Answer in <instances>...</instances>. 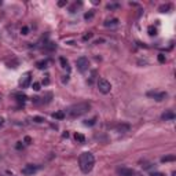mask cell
<instances>
[{
  "instance_id": "obj_1",
  "label": "cell",
  "mask_w": 176,
  "mask_h": 176,
  "mask_svg": "<svg viewBox=\"0 0 176 176\" xmlns=\"http://www.w3.org/2000/svg\"><path fill=\"white\" fill-rule=\"evenodd\" d=\"M79 165H80V169H81V172L84 173H88L92 171L95 165V157L94 154L90 153V151H84V153L80 154L79 157Z\"/></svg>"
},
{
  "instance_id": "obj_2",
  "label": "cell",
  "mask_w": 176,
  "mask_h": 176,
  "mask_svg": "<svg viewBox=\"0 0 176 176\" xmlns=\"http://www.w3.org/2000/svg\"><path fill=\"white\" fill-rule=\"evenodd\" d=\"M90 109H91V105L88 102H81V103L70 106V107L65 112V116L70 117V118H76V117H80V116H83V114H85Z\"/></svg>"
},
{
  "instance_id": "obj_3",
  "label": "cell",
  "mask_w": 176,
  "mask_h": 176,
  "mask_svg": "<svg viewBox=\"0 0 176 176\" xmlns=\"http://www.w3.org/2000/svg\"><path fill=\"white\" fill-rule=\"evenodd\" d=\"M98 90H99V92L106 95L112 91V84H110V81H107L106 79H99L98 80Z\"/></svg>"
},
{
  "instance_id": "obj_4",
  "label": "cell",
  "mask_w": 176,
  "mask_h": 176,
  "mask_svg": "<svg viewBox=\"0 0 176 176\" xmlns=\"http://www.w3.org/2000/svg\"><path fill=\"white\" fill-rule=\"evenodd\" d=\"M76 66H77V70L84 73V72H87L88 68H90V61L85 56H80L79 59L76 61Z\"/></svg>"
},
{
  "instance_id": "obj_5",
  "label": "cell",
  "mask_w": 176,
  "mask_h": 176,
  "mask_svg": "<svg viewBox=\"0 0 176 176\" xmlns=\"http://www.w3.org/2000/svg\"><path fill=\"white\" fill-rule=\"evenodd\" d=\"M39 171V167L37 165H33V164H28L22 168V175L25 176H32Z\"/></svg>"
},
{
  "instance_id": "obj_6",
  "label": "cell",
  "mask_w": 176,
  "mask_h": 176,
  "mask_svg": "<svg viewBox=\"0 0 176 176\" xmlns=\"http://www.w3.org/2000/svg\"><path fill=\"white\" fill-rule=\"evenodd\" d=\"M30 83H32V74H30V72H26L19 80V85H21V88H28Z\"/></svg>"
},
{
  "instance_id": "obj_7",
  "label": "cell",
  "mask_w": 176,
  "mask_h": 176,
  "mask_svg": "<svg viewBox=\"0 0 176 176\" xmlns=\"http://www.w3.org/2000/svg\"><path fill=\"white\" fill-rule=\"evenodd\" d=\"M149 96H153L156 101H162V99H165L167 98V92H149Z\"/></svg>"
},
{
  "instance_id": "obj_8",
  "label": "cell",
  "mask_w": 176,
  "mask_h": 176,
  "mask_svg": "<svg viewBox=\"0 0 176 176\" xmlns=\"http://www.w3.org/2000/svg\"><path fill=\"white\" fill-rule=\"evenodd\" d=\"M175 117H176L175 113H173L172 110H168V112H165L164 114H162L161 118H162V120H165V121H169V120H173Z\"/></svg>"
},
{
  "instance_id": "obj_9",
  "label": "cell",
  "mask_w": 176,
  "mask_h": 176,
  "mask_svg": "<svg viewBox=\"0 0 176 176\" xmlns=\"http://www.w3.org/2000/svg\"><path fill=\"white\" fill-rule=\"evenodd\" d=\"M118 173L121 176H134L135 172L132 171V169H127V168H123V169H118Z\"/></svg>"
},
{
  "instance_id": "obj_10",
  "label": "cell",
  "mask_w": 176,
  "mask_h": 176,
  "mask_svg": "<svg viewBox=\"0 0 176 176\" xmlns=\"http://www.w3.org/2000/svg\"><path fill=\"white\" fill-rule=\"evenodd\" d=\"M118 25V19L117 18H113V19H107L105 22V26L106 28H112V26H117Z\"/></svg>"
},
{
  "instance_id": "obj_11",
  "label": "cell",
  "mask_w": 176,
  "mask_h": 176,
  "mask_svg": "<svg viewBox=\"0 0 176 176\" xmlns=\"http://www.w3.org/2000/svg\"><path fill=\"white\" fill-rule=\"evenodd\" d=\"M117 129H118V132H121V134H125V132L129 131V125H128V124H121V125L117 127Z\"/></svg>"
},
{
  "instance_id": "obj_12",
  "label": "cell",
  "mask_w": 176,
  "mask_h": 176,
  "mask_svg": "<svg viewBox=\"0 0 176 176\" xmlns=\"http://www.w3.org/2000/svg\"><path fill=\"white\" fill-rule=\"evenodd\" d=\"M36 66H37V69H45L47 68V61H39V62H36Z\"/></svg>"
},
{
  "instance_id": "obj_13",
  "label": "cell",
  "mask_w": 176,
  "mask_h": 176,
  "mask_svg": "<svg viewBox=\"0 0 176 176\" xmlns=\"http://www.w3.org/2000/svg\"><path fill=\"white\" fill-rule=\"evenodd\" d=\"M53 117L54 118H58V120H62V118H65V112H56V113H54L53 114Z\"/></svg>"
},
{
  "instance_id": "obj_14",
  "label": "cell",
  "mask_w": 176,
  "mask_h": 176,
  "mask_svg": "<svg viewBox=\"0 0 176 176\" xmlns=\"http://www.w3.org/2000/svg\"><path fill=\"white\" fill-rule=\"evenodd\" d=\"M59 61H61V65H62V68H65V69H68V70H69V62H68V61L65 59L64 56H61Z\"/></svg>"
},
{
  "instance_id": "obj_15",
  "label": "cell",
  "mask_w": 176,
  "mask_h": 176,
  "mask_svg": "<svg viewBox=\"0 0 176 176\" xmlns=\"http://www.w3.org/2000/svg\"><path fill=\"white\" fill-rule=\"evenodd\" d=\"M74 138H76V140H77L79 143H84V142H85V138H84V135H81V134H76Z\"/></svg>"
},
{
  "instance_id": "obj_16",
  "label": "cell",
  "mask_w": 176,
  "mask_h": 176,
  "mask_svg": "<svg viewBox=\"0 0 176 176\" xmlns=\"http://www.w3.org/2000/svg\"><path fill=\"white\" fill-rule=\"evenodd\" d=\"M15 98H18L19 102H25V101H26V95H23V94H15Z\"/></svg>"
},
{
  "instance_id": "obj_17",
  "label": "cell",
  "mask_w": 176,
  "mask_h": 176,
  "mask_svg": "<svg viewBox=\"0 0 176 176\" xmlns=\"http://www.w3.org/2000/svg\"><path fill=\"white\" fill-rule=\"evenodd\" d=\"M149 34L150 36H156L157 34V29L154 26H149Z\"/></svg>"
},
{
  "instance_id": "obj_18",
  "label": "cell",
  "mask_w": 176,
  "mask_h": 176,
  "mask_svg": "<svg viewBox=\"0 0 176 176\" xmlns=\"http://www.w3.org/2000/svg\"><path fill=\"white\" fill-rule=\"evenodd\" d=\"M173 160H175V156H168V157H164L161 160L162 162H167V161H173Z\"/></svg>"
},
{
  "instance_id": "obj_19",
  "label": "cell",
  "mask_w": 176,
  "mask_h": 176,
  "mask_svg": "<svg viewBox=\"0 0 176 176\" xmlns=\"http://www.w3.org/2000/svg\"><path fill=\"white\" fill-rule=\"evenodd\" d=\"M95 121H96V118H91V120H87L84 124H85V125H94Z\"/></svg>"
},
{
  "instance_id": "obj_20",
  "label": "cell",
  "mask_w": 176,
  "mask_h": 176,
  "mask_svg": "<svg viewBox=\"0 0 176 176\" xmlns=\"http://www.w3.org/2000/svg\"><path fill=\"white\" fill-rule=\"evenodd\" d=\"M33 121L34 123H44V118H43V117H33Z\"/></svg>"
},
{
  "instance_id": "obj_21",
  "label": "cell",
  "mask_w": 176,
  "mask_h": 176,
  "mask_svg": "<svg viewBox=\"0 0 176 176\" xmlns=\"http://www.w3.org/2000/svg\"><path fill=\"white\" fill-rule=\"evenodd\" d=\"M94 17V11H90V12H87L85 15H84V18L85 19H90V18H92Z\"/></svg>"
},
{
  "instance_id": "obj_22",
  "label": "cell",
  "mask_w": 176,
  "mask_h": 176,
  "mask_svg": "<svg viewBox=\"0 0 176 176\" xmlns=\"http://www.w3.org/2000/svg\"><path fill=\"white\" fill-rule=\"evenodd\" d=\"M28 32H29V29H28V26H23L22 29H21V33H22V34H28Z\"/></svg>"
},
{
  "instance_id": "obj_23",
  "label": "cell",
  "mask_w": 176,
  "mask_h": 176,
  "mask_svg": "<svg viewBox=\"0 0 176 176\" xmlns=\"http://www.w3.org/2000/svg\"><path fill=\"white\" fill-rule=\"evenodd\" d=\"M33 90H34V91H39V90H40V84H39V83H33Z\"/></svg>"
},
{
  "instance_id": "obj_24",
  "label": "cell",
  "mask_w": 176,
  "mask_h": 176,
  "mask_svg": "<svg viewBox=\"0 0 176 176\" xmlns=\"http://www.w3.org/2000/svg\"><path fill=\"white\" fill-rule=\"evenodd\" d=\"M158 61H160L161 64H164V62H165V56L162 55V54H160V55H158Z\"/></svg>"
},
{
  "instance_id": "obj_25",
  "label": "cell",
  "mask_w": 176,
  "mask_h": 176,
  "mask_svg": "<svg viewBox=\"0 0 176 176\" xmlns=\"http://www.w3.org/2000/svg\"><path fill=\"white\" fill-rule=\"evenodd\" d=\"M91 37H92V33H88V34H85V36L83 37V40H84V41H87L88 39H91Z\"/></svg>"
},
{
  "instance_id": "obj_26",
  "label": "cell",
  "mask_w": 176,
  "mask_h": 176,
  "mask_svg": "<svg viewBox=\"0 0 176 176\" xmlns=\"http://www.w3.org/2000/svg\"><path fill=\"white\" fill-rule=\"evenodd\" d=\"M150 176H165V175L161 172H153V173H150Z\"/></svg>"
},
{
  "instance_id": "obj_27",
  "label": "cell",
  "mask_w": 176,
  "mask_h": 176,
  "mask_svg": "<svg viewBox=\"0 0 176 176\" xmlns=\"http://www.w3.org/2000/svg\"><path fill=\"white\" fill-rule=\"evenodd\" d=\"M168 8H169V6H162V7L160 8V11H161V12H164V10H168Z\"/></svg>"
},
{
  "instance_id": "obj_28",
  "label": "cell",
  "mask_w": 176,
  "mask_h": 176,
  "mask_svg": "<svg viewBox=\"0 0 176 176\" xmlns=\"http://www.w3.org/2000/svg\"><path fill=\"white\" fill-rule=\"evenodd\" d=\"M58 4H59V6H65V4H66V1H59Z\"/></svg>"
},
{
  "instance_id": "obj_29",
  "label": "cell",
  "mask_w": 176,
  "mask_h": 176,
  "mask_svg": "<svg viewBox=\"0 0 176 176\" xmlns=\"http://www.w3.org/2000/svg\"><path fill=\"white\" fill-rule=\"evenodd\" d=\"M3 123H4V120H3V118H1V117H0V127L3 125Z\"/></svg>"
},
{
  "instance_id": "obj_30",
  "label": "cell",
  "mask_w": 176,
  "mask_h": 176,
  "mask_svg": "<svg viewBox=\"0 0 176 176\" xmlns=\"http://www.w3.org/2000/svg\"><path fill=\"white\" fill-rule=\"evenodd\" d=\"M172 176H176V172H172Z\"/></svg>"
}]
</instances>
